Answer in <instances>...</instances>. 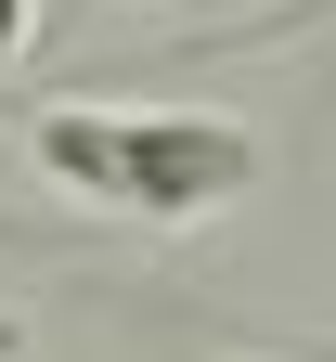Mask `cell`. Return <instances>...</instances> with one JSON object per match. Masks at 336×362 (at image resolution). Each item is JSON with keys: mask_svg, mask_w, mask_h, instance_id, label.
Masks as SVG:
<instances>
[{"mask_svg": "<svg viewBox=\"0 0 336 362\" xmlns=\"http://www.w3.org/2000/svg\"><path fill=\"white\" fill-rule=\"evenodd\" d=\"M311 13H336V0H284V13H259L246 39H284V26H311Z\"/></svg>", "mask_w": 336, "mask_h": 362, "instance_id": "cell-3", "label": "cell"}, {"mask_svg": "<svg viewBox=\"0 0 336 362\" xmlns=\"http://www.w3.org/2000/svg\"><path fill=\"white\" fill-rule=\"evenodd\" d=\"M26 39H39V0H0V78L26 65Z\"/></svg>", "mask_w": 336, "mask_h": 362, "instance_id": "cell-2", "label": "cell"}, {"mask_svg": "<svg viewBox=\"0 0 336 362\" xmlns=\"http://www.w3.org/2000/svg\"><path fill=\"white\" fill-rule=\"evenodd\" d=\"M13 143L39 181L142 220V233H181V220L259 194V143L233 117H181V104H26Z\"/></svg>", "mask_w": 336, "mask_h": 362, "instance_id": "cell-1", "label": "cell"}]
</instances>
